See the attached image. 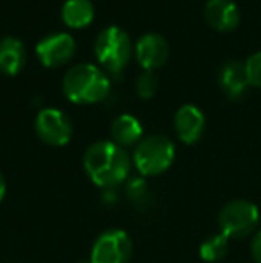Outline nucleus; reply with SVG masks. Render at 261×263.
Here are the masks:
<instances>
[{
	"instance_id": "f257e3e1",
	"label": "nucleus",
	"mask_w": 261,
	"mask_h": 263,
	"mask_svg": "<svg viewBox=\"0 0 261 263\" xmlns=\"http://www.w3.org/2000/svg\"><path fill=\"white\" fill-rule=\"evenodd\" d=\"M83 165L91 183L104 190H115L129 179L132 159L124 147L111 140H101L86 149Z\"/></svg>"
},
{
	"instance_id": "f03ea898",
	"label": "nucleus",
	"mask_w": 261,
	"mask_h": 263,
	"mask_svg": "<svg viewBox=\"0 0 261 263\" xmlns=\"http://www.w3.org/2000/svg\"><path fill=\"white\" fill-rule=\"evenodd\" d=\"M63 93L70 102L90 106L104 101L111 90V79L102 68L91 63L75 65L63 77Z\"/></svg>"
},
{
	"instance_id": "7ed1b4c3",
	"label": "nucleus",
	"mask_w": 261,
	"mask_h": 263,
	"mask_svg": "<svg viewBox=\"0 0 261 263\" xmlns=\"http://www.w3.org/2000/svg\"><path fill=\"white\" fill-rule=\"evenodd\" d=\"M93 52L98 65L104 68L108 76H120L126 65L129 63L131 55L134 54V47L131 43V38L124 29L116 25L102 29L95 40Z\"/></svg>"
},
{
	"instance_id": "20e7f679",
	"label": "nucleus",
	"mask_w": 261,
	"mask_h": 263,
	"mask_svg": "<svg viewBox=\"0 0 261 263\" xmlns=\"http://www.w3.org/2000/svg\"><path fill=\"white\" fill-rule=\"evenodd\" d=\"M132 165L143 177H156L165 174L175 159V147L170 138L163 135H150L142 138L134 147Z\"/></svg>"
},
{
	"instance_id": "39448f33",
	"label": "nucleus",
	"mask_w": 261,
	"mask_h": 263,
	"mask_svg": "<svg viewBox=\"0 0 261 263\" xmlns=\"http://www.w3.org/2000/svg\"><path fill=\"white\" fill-rule=\"evenodd\" d=\"M259 224V210L254 202L234 199L218 213L220 233L227 238H245L256 233Z\"/></svg>"
},
{
	"instance_id": "423d86ee",
	"label": "nucleus",
	"mask_w": 261,
	"mask_h": 263,
	"mask_svg": "<svg viewBox=\"0 0 261 263\" xmlns=\"http://www.w3.org/2000/svg\"><path fill=\"white\" fill-rule=\"evenodd\" d=\"M132 254V240L124 229H108L93 242L91 263H127Z\"/></svg>"
},
{
	"instance_id": "0eeeda50",
	"label": "nucleus",
	"mask_w": 261,
	"mask_h": 263,
	"mask_svg": "<svg viewBox=\"0 0 261 263\" xmlns=\"http://www.w3.org/2000/svg\"><path fill=\"white\" fill-rule=\"evenodd\" d=\"M34 131L43 143L50 147H65L72 140L73 125L61 109L45 107L36 115Z\"/></svg>"
},
{
	"instance_id": "6e6552de",
	"label": "nucleus",
	"mask_w": 261,
	"mask_h": 263,
	"mask_svg": "<svg viewBox=\"0 0 261 263\" xmlns=\"http://www.w3.org/2000/svg\"><path fill=\"white\" fill-rule=\"evenodd\" d=\"M75 50V40L68 32H52L39 40L36 45V55H38L39 63L47 68L65 66L66 63L72 61Z\"/></svg>"
},
{
	"instance_id": "1a4fd4ad",
	"label": "nucleus",
	"mask_w": 261,
	"mask_h": 263,
	"mask_svg": "<svg viewBox=\"0 0 261 263\" xmlns=\"http://www.w3.org/2000/svg\"><path fill=\"white\" fill-rule=\"evenodd\" d=\"M136 61L139 63L145 72H154L161 68L170 58V47L168 42L157 32H147L139 36L134 45Z\"/></svg>"
},
{
	"instance_id": "9d476101",
	"label": "nucleus",
	"mask_w": 261,
	"mask_h": 263,
	"mask_svg": "<svg viewBox=\"0 0 261 263\" xmlns=\"http://www.w3.org/2000/svg\"><path fill=\"white\" fill-rule=\"evenodd\" d=\"M174 129L177 138L186 145H192L200 140L206 129V117L197 106L185 104L175 111Z\"/></svg>"
},
{
	"instance_id": "9b49d317",
	"label": "nucleus",
	"mask_w": 261,
	"mask_h": 263,
	"mask_svg": "<svg viewBox=\"0 0 261 263\" xmlns=\"http://www.w3.org/2000/svg\"><path fill=\"white\" fill-rule=\"evenodd\" d=\"M204 18L209 27L220 32H231L240 24V9L233 0H208Z\"/></svg>"
},
{
	"instance_id": "f8f14e48",
	"label": "nucleus",
	"mask_w": 261,
	"mask_h": 263,
	"mask_svg": "<svg viewBox=\"0 0 261 263\" xmlns=\"http://www.w3.org/2000/svg\"><path fill=\"white\" fill-rule=\"evenodd\" d=\"M218 84L231 101H238V99L245 97L247 90L251 88L247 70H245V63L242 61L224 63L218 70Z\"/></svg>"
},
{
	"instance_id": "ddd939ff",
	"label": "nucleus",
	"mask_w": 261,
	"mask_h": 263,
	"mask_svg": "<svg viewBox=\"0 0 261 263\" xmlns=\"http://www.w3.org/2000/svg\"><path fill=\"white\" fill-rule=\"evenodd\" d=\"M27 63V50L22 40L6 36L0 40V72L4 76H16Z\"/></svg>"
},
{
	"instance_id": "4468645a",
	"label": "nucleus",
	"mask_w": 261,
	"mask_h": 263,
	"mask_svg": "<svg viewBox=\"0 0 261 263\" xmlns=\"http://www.w3.org/2000/svg\"><path fill=\"white\" fill-rule=\"evenodd\" d=\"M111 142L120 147H136L143 138L142 122L129 113L118 115L111 124Z\"/></svg>"
},
{
	"instance_id": "2eb2a0df",
	"label": "nucleus",
	"mask_w": 261,
	"mask_h": 263,
	"mask_svg": "<svg viewBox=\"0 0 261 263\" xmlns=\"http://www.w3.org/2000/svg\"><path fill=\"white\" fill-rule=\"evenodd\" d=\"M95 7L91 0H66L61 7V20L70 29H84L93 22Z\"/></svg>"
},
{
	"instance_id": "dca6fc26",
	"label": "nucleus",
	"mask_w": 261,
	"mask_h": 263,
	"mask_svg": "<svg viewBox=\"0 0 261 263\" xmlns=\"http://www.w3.org/2000/svg\"><path fill=\"white\" fill-rule=\"evenodd\" d=\"M227 249H229V238L224 236L222 233L215 236H209L208 240H204L198 249V254L204 261L208 263H216L220 260H224L227 254Z\"/></svg>"
},
{
	"instance_id": "f3484780",
	"label": "nucleus",
	"mask_w": 261,
	"mask_h": 263,
	"mask_svg": "<svg viewBox=\"0 0 261 263\" xmlns=\"http://www.w3.org/2000/svg\"><path fill=\"white\" fill-rule=\"evenodd\" d=\"M157 91V77L154 72H143L136 79V93L139 99H152Z\"/></svg>"
},
{
	"instance_id": "a211bd4d",
	"label": "nucleus",
	"mask_w": 261,
	"mask_h": 263,
	"mask_svg": "<svg viewBox=\"0 0 261 263\" xmlns=\"http://www.w3.org/2000/svg\"><path fill=\"white\" fill-rule=\"evenodd\" d=\"M245 70H247L251 86L261 90V50L249 55V59L245 61Z\"/></svg>"
},
{
	"instance_id": "6ab92c4d",
	"label": "nucleus",
	"mask_w": 261,
	"mask_h": 263,
	"mask_svg": "<svg viewBox=\"0 0 261 263\" xmlns=\"http://www.w3.org/2000/svg\"><path fill=\"white\" fill-rule=\"evenodd\" d=\"M127 195L134 204H145L147 201V184L142 177L127 179Z\"/></svg>"
},
{
	"instance_id": "aec40b11",
	"label": "nucleus",
	"mask_w": 261,
	"mask_h": 263,
	"mask_svg": "<svg viewBox=\"0 0 261 263\" xmlns=\"http://www.w3.org/2000/svg\"><path fill=\"white\" fill-rule=\"evenodd\" d=\"M251 254H252V258H254L256 263H261V229L254 235V238H252Z\"/></svg>"
},
{
	"instance_id": "412c9836",
	"label": "nucleus",
	"mask_w": 261,
	"mask_h": 263,
	"mask_svg": "<svg viewBox=\"0 0 261 263\" xmlns=\"http://www.w3.org/2000/svg\"><path fill=\"white\" fill-rule=\"evenodd\" d=\"M6 190H7V184H6V177H4V174L0 172V204H2L4 197H6Z\"/></svg>"
},
{
	"instance_id": "4be33fe9",
	"label": "nucleus",
	"mask_w": 261,
	"mask_h": 263,
	"mask_svg": "<svg viewBox=\"0 0 261 263\" xmlns=\"http://www.w3.org/2000/svg\"><path fill=\"white\" fill-rule=\"evenodd\" d=\"M79 263H91V261H79Z\"/></svg>"
}]
</instances>
